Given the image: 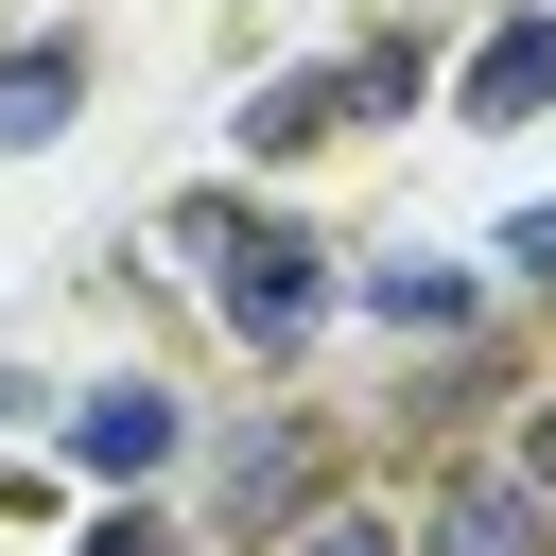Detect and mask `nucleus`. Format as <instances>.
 Returning <instances> with one entry per match:
<instances>
[{
	"instance_id": "nucleus-1",
	"label": "nucleus",
	"mask_w": 556,
	"mask_h": 556,
	"mask_svg": "<svg viewBox=\"0 0 556 556\" xmlns=\"http://www.w3.org/2000/svg\"><path fill=\"white\" fill-rule=\"evenodd\" d=\"M174 261H208V313H226L261 365H278V348H313V330H330V295H348V261H330L313 226H261L243 191H191V208H174Z\"/></svg>"
},
{
	"instance_id": "nucleus-6",
	"label": "nucleus",
	"mask_w": 556,
	"mask_h": 556,
	"mask_svg": "<svg viewBox=\"0 0 556 556\" xmlns=\"http://www.w3.org/2000/svg\"><path fill=\"white\" fill-rule=\"evenodd\" d=\"M295 504H330V452H313V417H261V434H226V521H243V539H278Z\"/></svg>"
},
{
	"instance_id": "nucleus-7",
	"label": "nucleus",
	"mask_w": 556,
	"mask_h": 556,
	"mask_svg": "<svg viewBox=\"0 0 556 556\" xmlns=\"http://www.w3.org/2000/svg\"><path fill=\"white\" fill-rule=\"evenodd\" d=\"M452 104H469V122H539V104H556V0H521V17L469 52V87H452Z\"/></svg>"
},
{
	"instance_id": "nucleus-5",
	"label": "nucleus",
	"mask_w": 556,
	"mask_h": 556,
	"mask_svg": "<svg viewBox=\"0 0 556 556\" xmlns=\"http://www.w3.org/2000/svg\"><path fill=\"white\" fill-rule=\"evenodd\" d=\"M348 313H382L400 348H452V330L486 313V278H469V261H434V243H382V261L348 278Z\"/></svg>"
},
{
	"instance_id": "nucleus-8",
	"label": "nucleus",
	"mask_w": 556,
	"mask_h": 556,
	"mask_svg": "<svg viewBox=\"0 0 556 556\" xmlns=\"http://www.w3.org/2000/svg\"><path fill=\"white\" fill-rule=\"evenodd\" d=\"M70 104H87V35H17V52H0V156L70 139Z\"/></svg>"
},
{
	"instance_id": "nucleus-3",
	"label": "nucleus",
	"mask_w": 556,
	"mask_h": 556,
	"mask_svg": "<svg viewBox=\"0 0 556 556\" xmlns=\"http://www.w3.org/2000/svg\"><path fill=\"white\" fill-rule=\"evenodd\" d=\"M52 452H70V469H87V486H156V469H174V452H191V400H174V382H139V365H122V382H87V400H70V417H52Z\"/></svg>"
},
{
	"instance_id": "nucleus-9",
	"label": "nucleus",
	"mask_w": 556,
	"mask_h": 556,
	"mask_svg": "<svg viewBox=\"0 0 556 556\" xmlns=\"http://www.w3.org/2000/svg\"><path fill=\"white\" fill-rule=\"evenodd\" d=\"M278 556H417V521H382V504H295Z\"/></svg>"
},
{
	"instance_id": "nucleus-4",
	"label": "nucleus",
	"mask_w": 556,
	"mask_h": 556,
	"mask_svg": "<svg viewBox=\"0 0 556 556\" xmlns=\"http://www.w3.org/2000/svg\"><path fill=\"white\" fill-rule=\"evenodd\" d=\"M417 556H556V504H539L521 469H434V504H417Z\"/></svg>"
},
{
	"instance_id": "nucleus-10",
	"label": "nucleus",
	"mask_w": 556,
	"mask_h": 556,
	"mask_svg": "<svg viewBox=\"0 0 556 556\" xmlns=\"http://www.w3.org/2000/svg\"><path fill=\"white\" fill-rule=\"evenodd\" d=\"M87 556H174V521H156V504H139V486H122V504H104V521H87Z\"/></svg>"
},
{
	"instance_id": "nucleus-11",
	"label": "nucleus",
	"mask_w": 556,
	"mask_h": 556,
	"mask_svg": "<svg viewBox=\"0 0 556 556\" xmlns=\"http://www.w3.org/2000/svg\"><path fill=\"white\" fill-rule=\"evenodd\" d=\"M504 469H521V486L556 504V400H521V452H504Z\"/></svg>"
},
{
	"instance_id": "nucleus-12",
	"label": "nucleus",
	"mask_w": 556,
	"mask_h": 556,
	"mask_svg": "<svg viewBox=\"0 0 556 556\" xmlns=\"http://www.w3.org/2000/svg\"><path fill=\"white\" fill-rule=\"evenodd\" d=\"M504 261H521V278L556 295V208H521V226H504Z\"/></svg>"
},
{
	"instance_id": "nucleus-2",
	"label": "nucleus",
	"mask_w": 556,
	"mask_h": 556,
	"mask_svg": "<svg viewBox=\"0 0 556 556\" xmlns=\"http://www.w3.org/2000/svg\"><path fill=\"white\" fill-rule=\"evenodd\" d=\"M400 104H417V52L382 35V52H330V70H278V87H243V104H226V139L278 174V156H313L330 122H400Z\"/></svg>"
}]
</instances>
